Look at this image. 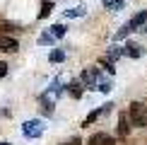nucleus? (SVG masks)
<instances>
[{
    "mask_svg": "<svg viewBox=\"0 0 147 145\" xmlns=\"http://www.w3.org/2000/svg\"><path fill=\"white\" fill-rule=\"evenodd\" d=\"M128 116H130V121H133L135 126L145 128V126H147V106L140 104V102H133V104H130V111H128Z\"/></svg>",
    "mask_w": 147,
    "mask_h": 145,
    "instance_id": "f257e3e1",
    "label": "nucleus"
},
{
    "mask_svg": "<svg viewBox=\"0 0 147 145\" xmlns=\"http://www.w3.org/2000/svg\"><path fill=\"white\" fill-rule=\"evenodd\" d=\"M145 22H147V10H142V12H138V15L133 17L130 22H125V24H123V29H121V32L116 34V36H118V39H123L125 34H130V32H135V29H138V27H142Z\"/></svg>",
    "mask_w": 147,
    "mask_h": 145,
    "instance_id": "f03ea898",
    "label": "nucleus"
},
{
    "mask_svg": "<svg viewBox=\"0 0 147 145\" xmlns=\"http://www.w3.org/2000/svg\"><path fill=\"white\" fill-rule=\"evenodd\" d=\"M22 131H24L27 138H39L41 133H44V123H41V121H27V123L22 126Z\"/></svg>",
    "mask_w": 147,
    "mask_h": 145,
    "instance_id": "7ed1b4c3",
    "label": "nucleus"
},
{
    "mask_svg": "<svg viewBox=\"0 0 147 145\" xmlns=\"http://www.w3.org/2000/svg\"><path fill=\"white\" fill-rule=\"evenodd\" d=\"M89 145H116V140L111 136H106V133H94L89 138Z\"/></svg>",
    "mask_w": 147,
    "mask_h": 145,
    "instance_id": "20e7f679",
    "label": "nucleus"
},
{
    "mask_svg": "<svg viewBox=\"0 0 147 145\" xmlns=\"http://www.w3.org/2000/svg\"><path fill=\"white\" fill-rule=\"evenodd\" d=\"M17 48H20V44H17L15 39H10V36H3V34H0V51L12 53V51H17Z\"/></svg>",
    "mask_w": 147,
    "mask_h": 145,
    "instance_id": "39448f33",
    "label": "nucleus"
},
{
    "mask_svg": "<svg viewBox=\"0 0 147 145\" xmlns=\"http://www.w3.org/2000/svg\"><path fill=\"white\" fill-rule=\"evenodd\" d=\"M123 56H130V58H140L142 56V46L140 44H128L123 48Z\"/></svg>",
    "mask_w": 147,
    "mask_h": 145,
    "instance_id": "423d86ee",
    "label": "nucleus"
},
{
    "mask_svg": "<svg viewBox=\"0 0 147 145\" xmlns=\"http://www.w3.org/2000/svg\"><path fill=\"white\" fill-rule=\"evenodd\" d=\"M82 80L87 82V85H99V70L96 68H89V70H84V75H82Z\"/></svg>",
    "mask_w": 147,
    "mask_h": 145,
    "instance_id": "0eeeda50",
    "label": "nucleus"
},
{
    "mask_svg": "<svg viewBox=\"0 0 147 145\" xmlns=\"http://www.w3.org/2000/svg\"><path fill=\"white\" fill-rule=\"evenodd\" d=\"M118 133L121 138H125L130 133V126H128V114H121V121H118Z\"/></svg>",
    "mask_w": 147,
    "mask_h": 145,
    "instance_id": "6e6552de",
    "label": "nucleus"
},
{
    "mask_svg": "<svg viewBox=\"0 0 147 145\" xmlns=\"http://www.w3.org/2000/svg\"><path fill=\"white\" fill-rule=\"evenodd\" d=\"M101 3H104V7H106V10H113V12L123 10V0H101Z\"/></svg>",
    "mask_w": 147,
    "mask_h": 145,
    "instance_id": "1a4fd4ad",
    "label": "nucleus"
},
{
    "mask_svg": "<svg viewBox=\"0 0 147 145\" xmlns=\"http://www.w3.org/2000/svg\"><path fill=\"white\" fill-rule=\"evenodd\" d=\"M48 60L51 63H60V60H65V53L63 51H51L48 53Z\"/></svg>",
    "mask_w": 147,
    "mask_h": 145,
    "instance_id": "9d476101",
    "label": "nucleus"
},
{
    "mask_svg": "<svg viewBox=\"0 0 147 145\" xmlns=\"http://www.w3.org/2000/svg\"><path fill=\"white\" fill-rule=\"evenodd\" d=\"M70 94H72V97H82V82H77V80L72 82V85H70Z\"/></svg>",
    "mask_w": 147,
    "mask_h": 145,
    "instance_id": "9b49d317",
    "label": "nucleus"
},
{
    "mask_svg": "<svg viewBox=\"0 0 147 145\" xmlns=\"http://www.w3.org/2000/svg\"><path fill=\"white\" fill-rule=\"evenodd\" d=\"M51 36H58V39L65 36V27H63V24H53V27H51Z\"/></svg>",
    "mask_w": 147,
    "mask_h": 145,
    "instance_id": "f8f14e48",
    "label": "nucleus"
},
{
    "mask_svg": "<svg viewBox=\"0 0 147 145\" xmlns=\"http://www.w3.org/2000/svg\"><path fill=\"white\" fill-rule=\"evenodd\" d=\"M118 56H123V51H121L118 46H111V48H109V58H111V63H113V58H118Z\"/></svg>",
    "mask_w": 147,
    "mask_h": 145,
    "instance_id": "ddd939ff",
    "label": "nucleus"
},
{
    "mask_svg": "<svg viewBox=\"0 0 147 145\" xmlns=\"http://www.w3.org/2000/svg\"><path fill=\"white\" fill-rule=\"evenodd\" d=\"M0 29H3V32H20V24H7V22H3V24H0Z\"/></svg>",
    "mask_w": 147,
    "mask_h": 145,
    "instance_id": "4468645a",
    "label": "nucleus"
},
{
    "mask_svg": "<svg viewBox=\"0 0 147 145\" xmlns=\"http://www.w3.org/2000/svg\"><path fill=\"white\" fill-rule=\"evenodd\" d=\"M96 87H99V89H101V92H109V89H111V87H113V82H109V80H101L99 85H96Z\"/></svg>",
    "mask_w": 147,
    "mask_h": 145,
    "instance_id": "2eb2a0df",
    "label": "nucleus"
},
{
    "mask_svg": "<svg viewBox=\"0 0 147 145\" xmlns=\"http://www.w3.org/2000/svg\"><path fill=\"white\" fill-rule=\"evenodd\" d=\"M51 7H53V5H51V3L46 0V3L41 5V17H48V12H51Z\"/></svg>",
    "mask_w": 147,
    "mask_h": 145,
    "instance_id": "dca6fc26",
    "label": "nucleus"
},
{
    "mask_svg": "<svg viewBox=\"0 0 147 145\" xmlns=\"http://www.w3.org/2000/svg\"><path fill=\"white\" fill-rule=\"evenodd\" d=\"M82 12H84V7H75V10H68L65 15H68V17H80Z\"/></svg>",
    "mask_w": 147,
    "mask_h": 145,
    "instance_id": "f3484780",
    "label": "nucleus"
},
{
    "mask_svg": "<svg viewBox=\"0 0 147 145\" xmlns=\"http://www.w3.org/2000/svg\"><path fill=\"white\" fill-rule=\"evenodd\" d=\"M101 65H104V70H109L113 75V63H109V58H101Z\"/></svg>",
    "mask_w": 147,
    "mask_h": 145,
    "instance_id": "a211bd4d",
    "label": "nucleus"
},
{
    "mask_svg": "<svg viewBox=\"0 0 147 145\" xmlns=\"http://www.w3.org/2000/svg\"><path fill=\"white\" fill-rule=\"evenodd\" d=\"M99 114H101V111H92V114H89V116H87V121H84V123H92V121H94L96 116H99Z\"/></svg>",
    "mask_w": 147,
    "mask_h": 145,
    "instance_id": "6ab92c4d",
    "label": "nucleus"
},
{
    "mask_svg": "<svg viewBox=\"0 0 147 145\" xmlns=\"http://www.w3.org/2000/svg\"><path fill=\"white\" fill-rule=\"evenodd\" d=\"M7 75V63H0V77Z\"/></svg>",
    "mask_w": 147,
    "mask_h": 145,
    "instance_id": "aec40b11",
    "label": "nucleus"
},
{
    "mask_svg": "<svg viewBox=\"0 0 147 145\" xmlns=\"http://www.w3.org/2000/svg\"><path fill=\"white\" fill-rule=\"evenodd\" d=\"M41 44H53V36H41Z\"/></svg>",
    "mask_w": 147,
    "mask_h": 145,
    "instance_id": "412c9836",
    "label": "nucleus"
},
{
    "mask_svg": "<svg viewBox=\"0 0 147 145\" xmlns=\"http://www.w3.org/2000/svg\"><path fill=\"white\" fill-rule=\"evenodd\" d=\"M63 145H80V138H72V140H68V143H63Z\"/></svg>",
    "mask_w": 147,
    "mask_h": 145,
    "instance_id": "4be33fe9",
    "label": "nucleus"
},
{
    "mask_svg": "<svg viewBox=\"0 0 147 145\" xmlns=\"http://www.w3.org/2000/svg\"><path fill=\"white\" fill-rule=\"evenodd\" d=\"M0 145H10V143H0Z\"/></svg>",
    "mask_w": 147,
    "mask_h": 145,
    "instance_id": "5701e85b",
    "label": "nucleus"
},
{
    "mask_svg": "<svg viewBox=\"0 0 147 145\" xmlns=\"http://www.w3.org/2000/svg\"><path fill=\"white\" fill-rule=\"evenodd\" d=\"M145 32H147V27H145Z\"/></svg>",
    "mask_w": 147,
    "mask_h": 145,
    "instance_id": "b1692460",
    "label": "nucleus"
}]
</instances>
